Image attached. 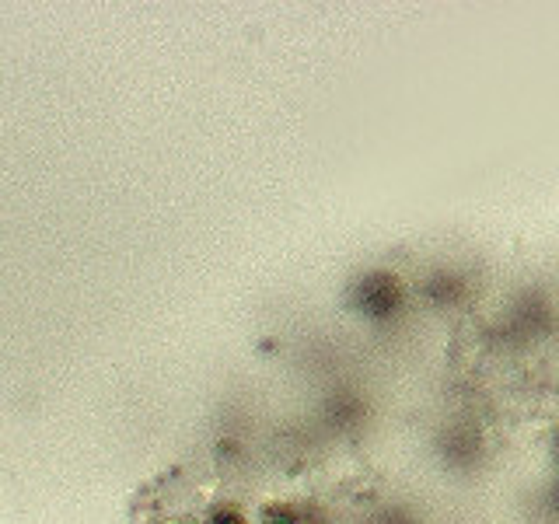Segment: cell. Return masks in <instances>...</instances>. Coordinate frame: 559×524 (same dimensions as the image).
Listing matches in <instances>:
<instances>
[{"label":"cell","instance_id":"cell-1","mask_svg":"<svg viewBox=\"0 0 559 524\" xmlns=\"http://www.w3.org/2000/svg\"><path fill=\"white\" fill-rule=\"evenodd\" d=\"M263 524H297V511L290 504L263 507Z\"/></svg>","mask_w":559,"mask_h":524},{"label":"cell","instance_id":"cell-2","mask_svg":"<svg viewBox=\"0 0 559 524\" xmlns=\"http://www.w3.org/2000/svg\"><path fill=\"white\" fill-rule=\"evenodd\" d=\"M210 524H245V518H242L238 507H221V511H214Z\"/></svg>","mask_w":559,"mask_h":524}]
</instances>
